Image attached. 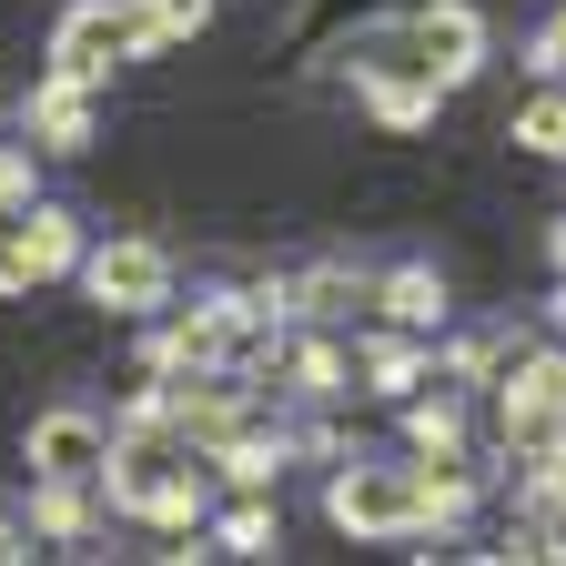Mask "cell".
Segmentation results:
<instances>
[{
  "label": "cell",
  "instance_id": "7",
  "mask_svg": "<svg viewBox=\"0 0 566 566\" xmlns=\"http://www.w3.org/2000/svg\"><path fill=\"white\" fill-rule=\"evenodd\" d=\"M21 132H31V153H82V142H92V82L41 71L31 102H21Z\"/></svg>",
  "mask_w": 566,
  "mask_h": 566
},
{
  "label": "cell",
  "instance_id": "6",
  "mask_svg": "<svg viewBox=\"0 0 566 566\" xmlns=\"http://www.w3.org/2000/svg\"><path fill=\"white\" fill-rule=\"evenodd\" d=\"M405 51H415L424 71H436V82H446V92H455V82H465V71L485 61V21L465 11V0H424V11L405 21Z\"/></svg>",
  "mask_w": 566,
  "mask_h": 566
},
{
  "label": "cell",
  "instance_id": "8",
  "mask_svg": "<svg viewBox=\"0 0 566 566\" xmlns=\"http://www.w3.org/2000/svg\"><path fill=\"white\" fill-rule=\"evenodd\" d=\"M102 516H112V485H51V475H31V526H41V546L92 536Z\"/></svg>",
  "mask_w": 566,
  "mask_h": 566
},
{
  "label": "cell",
  "instance_id": "14",
  "mask_svg": "<svg viewBox=\"0 0 566 566\" xmlns=\"http://www.w3.org/2000/svg\"><path fill=\"white\" fill-rule=\"evenodd\" d=\"M142 11H153V41L172 51V41H192V31L212 21V0H142Z\"/></svg>",
  "mask_w": 566,
  "mask_h": 566
},
{
  "label": "cell",
  "instance_id": "2",
  "mask_svg": "<svg viewBox=\"0 0 566 566\" xmlns=\"http://www.w3.org/2000/svg\"><path fill=\"white\" fill-rule=\"evenodd\" d=\"M334 526L344 536H415V526H436V506H424V465H344L334 475Z\"/></svg>",
  "mask_w": 566,
  "mask_h": 566
},
{
  "label": "cell",
  "instance_id": "18",
  "mask_svg": "<svg viewBox=\"0 0 566 566\" xmlns=\"http://www.w3.org/2000/svg\"><path fill=\"white\" fill-rule=\"evenodd\" d=\"M556 263H566V233H556Z\"/></svg>",
  "mask_w": 566,
  "mask_h": 566
},
{
  "label": "cell",
  "instance_id": "9",
  "mask_svg": "<svg viewBox=\"0 0 566 566\" xmlns=\"http://www.w3.org/2000/svg\"><path fill=\"white\" fill-rule=\"evenodd\" d=\"M375 304H385V324L424 334V324H446V283L424 273V263H405V273H385V283H375Z\"/></svg>",
  "mask_w": 566,
  "mask_h": 566
},
{
  "label": "cell",
  "instance_id": "4",
  "mask_svg": "<svg viewBox=\"0 0 566 566\" xmlns=\"http://www.w3.org/2000/svg\"><path fill=\"white\" fill-rule=\"evenodd\" d=\"M21 455H31V475H51V485H112V424H102L92 405H41L31 436H21Z\"/></svg>",
  "mask_w": 566,
  "mask_h": 566
},
{
  "label": "cell",
  "instance_id": "1",
  "mask_svg": "<svg viewBox=\"0 0 566 566\" xmlns=\"http://www.w3.org/2000/svg\"><path fill=\"white\" fill-rule=\"evenodd\" d=\"M163 41H153V11L142 0H71V11L51 21V71L61 82H112L122 61H153Z\"/></svg>",
  "mask_w": 566,
  "mask_h": 566
},
{
  "label": "cell",
  "instance_id": "3",
  "mask_svg": "<svg viewBox=\"0 0 566 566\" xmlns=\"http://www.w3.org/2000/svg\"><path fill=\"white\" fill-rule=\"evenodd\" d=\"M172 253L153 243V233H122V243H102V253H82V294L102 304V314H163L172 304Z\"/></svg>",
  "mask_w": 566,
  "mask_h": 566
},
{
  "label": "cell",
  "instance_id": "13",
  "mask_svg": "<svg viewBox=\"0 0 566 566\" xmlns=\"http://www.w3.org/2000/svg\"><path fill=\"white\" fill-rule=\"evenodd\" d=\"M516 142H526V153H546V163H566V92L526 102V112H516Z\"/></svg>",
  "mask_w": 566,
  "mask_h": 566
},
{
  "label": "cell",
  "instance_id": "15",
  "mask_svg": "<svg viewBox=\"0 0 566 566\" xmlns=\"http://www.w3.org/2000/svg\"><path fill=\"white\" fill-rule=\"evenodd\" d=\"M41 546V526H31V506H0V566H11V556H31Z\"/></svg>",
  "mask_w": 566,
  "mask_h": 566
},
{
  "label": "cell",
  "instance_id": "12",
  "mask_svg": "<svg viewBox=\"0 0 566 566\" xmlns=\"http://www.w3.org/2000/svg\"><path fill=\"white\" fill-rule=\"evenodd\" d=\"M283 375H294V395H344L354 365H344L334 344H294V354H283Z\"/></svg>",
  "mask_w": 566,
  "mask_h": 566
},
{
  "label": "cell",
  "instance_id": "11",
  "mask_svg": "<svg viewBox=\"0 0 566 566\" xmlns=\"http://www.w3.org/2000/svg\"><path fill=\"white\" fill-rule=\"evenodd\" d=\"M354 365L375 375V395H415V344H405V324H395V334H375L365 354H354Z\"/></svg>",
  "mask_w": 566,
  "mask_h": 566
},
{
  "label": "cell",
  "instance_id": "16",
  "mask_svg": "<svg viewBox=\"0 0 566 566\" xmlns=\"http://www.w3.org/2000/svg\"><path fill=\"white\" fill-rule=\"evenodd\" d=\"M536 71H546V82H566V11L536 31Z\"/></svg>",
  "mask_w": 566,
  "mask_h": 566
},
{
  "label": "cell",
  "instance_id": "17",
  "mask_svg": "<svg viewBox=\"0 0 566 566\" xmlns=\"http://www.w3.org/2000/svg\"><path fill=\"white\" fill-rule=\"evenodd\" d=\"M556 334H566V294H556Z\"/></svg>",
  "mask_w": 566,
  "mask_h": 566
},
{
  "label": "cell",
  "instance_id": "5",
  "mask_svg": "<svg viewBox=\"0 0 566 566\" xmlns=\"http://www.w3.org/2000/svg\"><path fill=\"white\" fill-rule=\"evenodd\" d=\"M61 273H82V223H71L61 202H31L0 223V294H31V283H61Z\"/></svg>",
  "mask_w": 566,
  "mask_h": 566
},
{
  "label": "cell",
  "instance_id": "10",
  "mask_svg": "<svg viewBox=\"0 0 566 566\" xmlns=\"http://www.w3.org/2000/svg\"><path fill=\"white\" fill-rule=\"evenodd\" d=\"M283 526H273V506H263V485H243V506L233 516H212V546H223V556H263Z\"/></svg>",
  "mask_w": 566,
  "mask_h": 566
}]
</instances>
